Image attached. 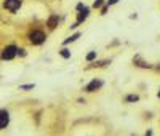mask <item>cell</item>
I'll return each instance as SVG.
<instances>
[{
	"label": "cell",
	"mask_w": 160,
	"mask_h": 136,
	"mask_svg": "<svg viewBox=\"0 0 160 136\" xmlns=\"http://www.w3.org/2000/svg\"><path fill=\"white\" fill-rule=\"evenodd\" d=\"M119 2V0H107V2H106V5H109V6H112V5H115Z\"/></svg>",
	"instance_id": "obj_17"
},
{
	"label": "cell",
	"mask_w": 160,
	"mask_h": 136,
	"mask_svg": "<svg viewBox=\"0 0 160 136\" xmlns=\"http://www.w3.org/2000/svg\"><path fill=\"white\" fill-rule=\"evenodd\" d=\"M95 58H96V51H90V53L87 54V58H85V59H87V61L90 62V61H93Z\"/></svg>",
	"instance_id": "obj_13"
},
{
	"label": "cell",
	"mask_w": 160,
	"mask_h": 136,
	"mask_svg": "<svg viewBox=\"0 0 160 136\" xmlns=\"http://www.w3.org/2000/svg\"><path fill=\"white\" fill-rule=\"evenodd\" d=\"M102 5H104V0H95L93 2V8H101Z\"/></svg>",
	"instance_id": "obj_14"
},
{
	"label": "cell",
	"mask_w": 160,
	"mask_h": 136,
	"mask_svg": "<svg viewBox=\"0 0 160 136\" xmlns=\"http://www.w3.org/2000/svg\"><path fill=\"white\" fill-rule=\"evenodd\" d=\"M16 54H18V48L15 47V45H8V47L3 48V51H2V59L10 61V59H13L16 56Z\"/></svg>",
	"instance_id": "obj_3"
},
{
	"label": "cell",
	"mask_w": 160,
	"mask_h": 136,
	"mask_svg": "<svg viewBox=\"0 0 160 136\" xmlns=\"http://www.w3.org/2000/svg\"><path fill=\"white\" fill-rule=\"evenodd\" d=\"M21 3H23L21 0H5V2H3V6H5V10H8V11L15 13V11L19 10Z\"/></svg>",
	"instance_id": "obj_4"
},
{
	"label": "cell",
	"mask_w": 160,
	"mask_h": 136,
	"mask_svg": "<svg viewBox=\"0 0 160 136\" xmlns=\"http://www.w3.org/2000/svg\"><path fill=\"white\" fill-rule=\"evenodd\" d=\"M45 40H46V35H45V32H42V31H32V32L29 34V42H31L32 45H42Z\"/></svg>",
	"instance_id": "obj_1"
},
{
	"label": "cell",
	"mask_w": 160,
	"mask_h": 136,
	"mask_svg": "<svg viewBox=\"0 0 160 136\" xmlns=\"http://www.w3.org/2000/svg\"><path fill=\"white\" fill-rule=\"evenodd\" d=\"M157 96H158V98H160V90H158V93H157Z\"/></svg>",
	"instance_id": "obj_19"
},
{
	"label": "cell",
	"mask_w": 160,
	"mask_h": 136,
	"mask_svg": "<svg viewBox=\"0 0 160 136\" xmlns=\"http://www.w3.org/2000/svg\"><path fill=\"white\" fill-rule=\"evenodd\" d=\"M19 88H21V90H26V91H29V90H34V88H35V85H34V83H27V85H21Z\"/></svg>",
	"instance_id": "obj_12"
},
{
	"label": "cell",
	"mask_w": 160,
	"mask_h": 136,
	"mask_svg": "<svg viewBox=\"0 0 160 136\" xmlns=\"http://www.w3.org/2000/svg\"><path fill=\"white\" fill-rule=\"evenodd\" d=\"M58 23H59V18H58V15H51V16L48 18V21H46V26H48L50 29H54V27L58 26Z\"/></svg>",
	"instance_id": "obj_7"
},
{
	"label": "cell",
	"mask_w": 160,
	"mask_h": 136,
	"mask_svg": "<svg viewBox=\"0 0 160 136\" xmlns=\"http://www.w3.org/2000/svg\"><path fill=\"white\" fill-rule=\"evenodd\" d=\"M125 101H127V103H136V101H139V96H138V95H128V96L125 98Z\"/></svg>",
	"instance_id": "obj_10"
},
{
	"label": "cell",
	"mask_w": 160,
	"mask_h": 136,
	"mask_svg": "<svg viewBox=\"0 0 160 136\" xmlns=\"http://www.w3.org/2000/svg\"><path fill=\"white\" fill-rule=\"evenodd\" d=\"M133 62H135V64H136V66H139V67H144V69H150V67H152V66H150V64H149V62H146V61H143V59H141L139 56H136V58L133 59Z\"/></svg>",
	"instance_id": "obj_8"
},
{
	"label": "cell",
	"mask_w": 160,
	"mask_h": 136,
	"mask_svg": "<svg viewBox=\"0 0 160 136\" xmlns=\"http://www.w3.org/2000/svg\"><path fill=\"white\" fill-rule=\"evenodd\" d=\"M8 123H10V114H8V111H0V130H3L8 126Z\"/></svg>",
	"instance_id": "obj_6"
},
{
	"label": "cell",
	"mask_w": 160,
	"mask_h": 136,
	"mask_svg": "<svg viewBox=\"0 0 160 136\" xmlns=\"http://www.w3.org/2000/svg\"><path fill=\"white\" fill-rule=\"evenodd\" d=\"M79 37H80V32H75V34H72V35H71V37H67V39H66V40L63 42V45H69V43L75 42V40H77Z\"/></svg>",
	"instance_id": "obj_9"
},
{
	"label": "cell",
	"mask_w": 160,
	"mask_h": 136,
	"mask_svg": "<svg viewBox=\"0 0 160 136\" xmlns=\"http://www.w3.org/2000/svg\"><path fill=\"white\" fill-rule=\"evenodd\" d=\"M18 54H19V56H26V50L24 48H18Z\"/></svg>",
	"instance_id": "obj_16"
},
{
	"label": "cell",
	"mask_w": 160,
	"mask_h": 136,
	"mask_svg": "<svg viewBox=\"0 0 160 136\" xmlns=\"http://www.w3.org/2000/svg\"><path fill=\"white\" fill-rule=\"evenodd\" d=\"M107 8H109V5H104V6H101V15H106V13H107Z\"/></svg>",
	"instance_id": "obj_15"
},
{
	"label": "cell",
	"mask_w": 160,
	"mask_h": 136,
	"mask_svg": "<svg viewBox=\"0 0 160 136\" xmlns=\"http://www.w3.org/2000/svg\"><path fill=\"white\" fill-rule=\"evenodd\" d=\"M102 87V80H98V79H93L90 83L85 87V91L88 93H93V91H96V90H99Z\"/></svg>",
	"instance_id": "obj_5"
},
{
	"label": "cell",
	"mask_w": 160,
	"mask_h": 136,
	"mask_svg": "<svg viewBox=\"0 0 160 136\" xmlns=\"http://www.w3.org/2000/svg\"><path fill=\"white\" fill-rule=\"evenodd\" d=\"M59 54H61L64 59H69V58H71V50H67V48H61Z\"/></svg>",
	"instance_id": "obj_11"
},
{
	"label": "cell",
	"mask_w": 160,
	"mask_h": 136,
	"mask_svg": "<svg viewBox=\"0 0 160 136\" xmlns=\"http://www.w3.org/2000/svg\"><path fill=\"white\" fill-rule=\"evenodd\" d=\"M83 6H85V5H83V3L80 2V3L77 5V11H80V10H82V8H83Z\"/></svg>",
	"instance_id": "obj_18"
},
{
	"label": "cell",
	"mask_w": 160,
	"mask_h": 136,
	"mask_svg": "<svg viewBox=\"0 0 160 136\" xmlns=\"http://www.w3.org/2000/svg\"><path fill=\"white\" fill-rule=\"evenodd\" d=\"M157 70H160V64H158V66H157Z\"/></svg>",
	"instance_id": "obj_20"
},
{
	"label": "cell",
	"mask_w": 160,
	"mask_h": 136,
	"mask_svg": "<svg viewBox=\"0 0 160 136\" xmlns=\"http://www.w3.org/2000/svg\"><path fill=\"white\" fill-rule=\"evenodd\" d=\"M88 15H90V8H88V6H83L82 10L77 13V21H75V23H74L71 27H72V29H75V27H79V26H80V24H82V23H83V21H85L87 18H88Z\"/></svg>",
	"instance_id": "obj_2"
}]
</instances>
